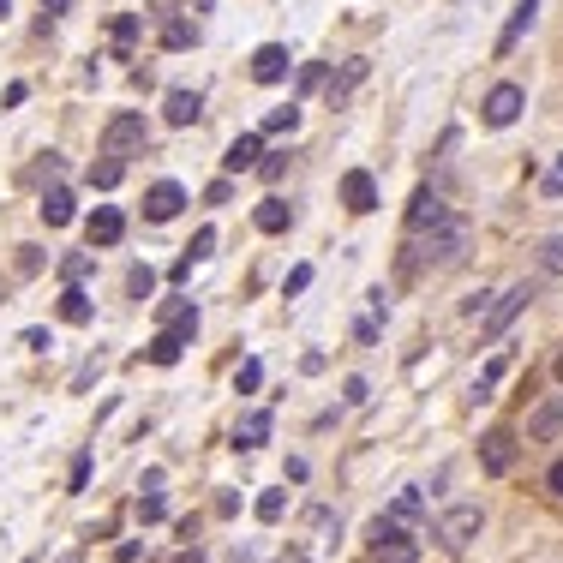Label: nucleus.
Wrapping results in <instances>:
<instances>
[{"label": "nucleus", "instance_id": "obj_3", "mask_svg": "<svg viewBox=\"0 0 563 563\" xmlns=\"http://www.w3.org/2000/svg\"><path fill=\"white\" fill-rule=\"evenodd\" d=\"M144 144H150L144 114H114V120L102 126V156H132V150H144Z\"/></svg>", "mask_w": 563, "mask_h": 563}, {"label": "nucleus", "instance_id": "obj_35", "mask_svg": "<svg viewBox=\"0 0 563 563\" xmlns=\"http://www.w3.org/2000/svg\"><path fill=\"white\" fill-rule=\"evenodd\" d=\"M414 516H420V492H402L396 498V522H414Z\"/></svg>", "mask_w": 563, "mask_h": 563}, {"label": "nucleus", "instance_id": "obj_31", "mask_svg": "<svg viewBox=\"0 0 563 563\" xmlns=\"http://www.w3.org/2000/svg\"><path fill=\"white\" fill-rule=\"evenodd\" d=\"M540 264L558 276V270H563V240H546V246H540Z\"/></svg>", "mask_w": 563, "mask_h": 563}, {"label": "nucleus", "instance_id": "obj_20", "mask_svg": "<svg viewBox=\"0 0 563 563\" xmlns=\"http://www.w3.org/2000/svg\"><path fill=\"white\" fill-rule=\"evenodd\" d=\"M144 354H150V366H174V360L186 354V336H174V330H162V336H156V342H150Z\"/></svg>", "mask_w": 563, "mask_h": 563}, {"label": "nucleus", "instance_id": "obj_4", "mask_svg": "<svg viewBox=\"0 0 563 563\" xmlns=\"http://www.w3.org/2000/svg\"><path fill=\"white\" fill-rule=\"evenodd\" d=\"M522 102H528V90H522V84H492V90H486V102H480V120L504 132V126H516Z\"/></svg>", "mask_w": 563, "mask_h": 563}, {"label": "nucleus", "instance_id": "obj_45", "mask_svg": "<svg viewBox=\"0 0 563 563\" xmlns=\"http://www.w3.org/2000/svg\"><path fill=\"white\" fill-rule=\"evenodd\" d=\"M558 378H563V354H558Z\"/></svg>", "mask_w": 563, "mask_h": 563}, {"label": "nucleus", "instance_id": "obj_10", "mask_svg": "<svg viewBox=\"0 0 563 563\" xmlns=\"http://www.w3.org/2000/svg\"><path fill=\"white\" fill-rule=\"evenodd\" d=\"M288 66H294V60H288V48H282V42H264V48L252 54V78H258V84H282V78H288Z\"/></svg>", "mask_w": 563, "mask_h": 563}, {"label": "nucleus", "instance_id": "obj_17", "mask_svg": "<svg viewBox=\"0 0 563 563\" xmlns=\"http://www.w3.org/2000/svg\"><path fill=\"white\" fill-rule=\"evenodd\" d=\"M252 222H258V234H288V222H294V210H288L282 198H264Z\"/></svg>", "mask_w": 563, "mask_h": 563}, {"label": "nucleus", "instance_id": "obj_8", "mask_svg": "<svg viewBox=\"0 0 563 563\" xmlns=\"http://www.w3.org/2000/svg\"><path fill=\"white\" fill-rule=\"evenodd\" d=\"M180 204H186V186L156 180V186L144 192V222H174V216H180Z\"/></svg>", "mask_w": 563, "mask_h": 563}, {"label": "nucleus", "instance_id": "obj_23", "mask_svg": "<svg viewBox=\"0 0 563 563\" xmlns=\"http://www.w3.org/2000/svg\"><path fill=\"white\" fill-rule=\"evenodd\" d=\"M120 174H126V162H120V156H108V162H96V168H90V186H96V192H114V186H120Z\"/></svg>", "mask_w": 563, "mask_h": 563}, {"label": "nucleus", "instance_id": "obj_5", "mask_svg": "<svg viewBox=\"0 0 563 563\" xmlns=\"http://www.w3.org/2000/svg\"><path fill=\"white\" fill-rule=\"evenodd\" d=\"M528 300H534V282H516V288H510L498 306H492V318H486V342H498V336H504V330L522 318V306H528Z\"/></svg>", "mask_w": 563, "mask_h": 563}, {"label": "nucleus", "instance_id": "obj_21", "mask_svg": "<svg viewBox=\"0 0 563 563\" xmlns=\"http://www.w3.org/2000/svg\"><path fill=\"white\" fill-rule=\"evenodd\" d=\"M264 438H270V414L258 408V414H246V420H240V432H234V444H240V450H258Z\"/></svg>", "mask_w": 563, "mask_h": 563}, {"label": "nucleus", "instance_id": "obj_39", "mask_svg": "<svg viewBox=\"0 0 563 563\" xmlns=\"http://www.w3.org/2000/svg\"><path fill=\"white\" fill-rule=\"evenodd\" d=\"M84 480H90V456H78V462H72V492H84Z\"/></svg>", "mask_w": 563, "mask_h": 563}, {"label": "nucleus", "instance_id": "obj_44", "mask_svg": "<svg viewBox=\"0 0 563 563\" xmlns=\"http://www.w3.org/2000/svg\"><path fill=\"white\" fill-rule=\"evenodd\" d=\"M6 12H12V0H0V18H6Z\"/></svg>", "mask_w": 563, "mask_h": 563}, {"label": "nucleus", "instance_id": "obj_37", "mask_svg": "<svg viewBox=\"0 0 563 563\" xmlns=\"http://www.w3.org/2000/svg\"><path fill=\"white\" fill-rule=\"evenodd\" d=\"M306 282H312V264H300V270H288V294H306Z\"/></svg>", "mask_w": 563, "mask_h": 563}, {"label": "nucleus", "instance_id": "obj_24", "mask_svg": "<svg viewBox=\"0 0 563 563\" xmlns=\"http://www.w3.org/2000/svg\"><path fill=\"white\" fill-rule=\"evenodd\" d=\"M504 372H510V354H498V360H492V366H486V372H480V384H474V396H492V390H498V378H504Z\"/></svg>", "mask_w": 563, "mask_h": 563}, {"label": "nucleus", "instance_id": "obj_34", "mask_svg": "<svg viewBox=\"0 0 563 563\" xmlns=\"http://www.w3.org/2000/svg\"><path fill=\"white\" fill-rule=\"evenodd\" d=\"M126 288H132V294H138V300H144V294H150V288H156V276H150V270H144V264H138V270H132V276H126Z\"/></svg>", "mask_w": 563, "mask_h": 563}, {"label": "nucleus", "instance_id": "obj_11", "mask_svg": "<svg viewBox=\"0 0 563 563\" xmlns=\"http://www.w3.org/2000/svg\"><path fill=\"white\" fill-rule=\"evenodd\" d=\"M90 246H120V234H126V216L114 210V204H96V216H90Z\"/></svg>", "mask_w": 563, "mask_h": 563}, {"label": "nucleus", "instance_id": "obj_9", "mask_svg": "<svg viewBox=\"0 0 563 563\" xmlns=\"http://www.w3.org/2000/svg\"><path fill=\"white\" fill-rule=\"evenodd\" d=\"M342 204H348L354 216L378 210V180H372L366 168H348V174H342Z\"/></svg>", "mask_w": 563, "mask_h": 563}, {"label": "nucleus", "instance_id": "obj_26", "mask_svg": "<svg viewBox=\"0 0 563 563\" xmlns=\"http://www.w3.org/2000/svg\"><path fill=\"white\" fill-rule=\"evenodd\" d=\"M360 78H366V60H348V72H342V84H330V96L342 102V96H348V90H354Z\"/></svg>", "mask_w": 563, "mask_h": 563}, {"label": "nucleus", "instance_id": "obj_40", "mask_svg": "<svg viewBox=\"0 0 563 563\" xmlns=\"http://www.w3.org/2000/svg\"><path fill=\"white\" fill-rule=\"evenodd\" d=\"M546 486H552V492L563 498V462H552V474H546Z\"/></svg>", "mask_w": 563, "mask_h": 563}, {"label": "nucleus", "instance_id": "obj_18", "mask_svg": "<svg viewBox=\"0 0 563 563\" xmlns=\"http://www.w3.org/2000/svg\"><path fill=\"white\" fill-rule=\"evenodd\" d=\"M534 12H540V0H522V6L510 12V24H504V36H498V54H510V48L522 42V30L534 24Z\"/></svg>", "mask_w": 563, "mask_h": 563}, {"label": "nucleus", "instance_id": "obj_27", "mask_svg": "<svg viewBox=\"0 0 563 563\" xmlns=\"http://www.w3.org/2000/svg\"><path fill=\"white\" fill-rule=\"evenodd\" d=\"M300 126V108L288 102V108H270V132H294Z\"/></svg>", "mask_w": 563, "mask_h": 563}, {"label": "nucleus", "instance_id": "obj_28", "mask_svg": "<svg viewBox=\"0 0 563 563\" xmlns=\"http://www.w3.org/2000/svg\"><path fill=\"white\" fill-rule=\"evenodd\" d=\"M168 330H174V336H186V342H192V336H198V312H192V306H180V312H174V324H168Z\"/></svg>", "mask_w": 563, "mask_h": 563}, {"label": "nucleus", "instance_id": "obj_41", "mask_svg": "<svg viewBox=\"0 0 563 563\" xmlns=\"http://www.w3.org/2000/svg\"><path fill=\"white\" fill-rule=\"evenodd\" d=\"M42 12H66V0H42Z\"/></svg>", "mask_w": 563, "mask_h": 563}, {"label": "nucleus", "instance_id": "obj_2", "mask_svg": "<svg viewBox=\"0 0 563 563\" xmlns=\"http://www.w3.org/2000/svg\"><path fill=\"white\" fill-rule=\"evenodd\" d=\"M480 528H486L480 504H456V510H444V516L432 522V540H438V546H450V552H462V546H468Z\"/></svg>", "mask_w": 563, "mask_h": 563}, {"label": "nucleus", "instance_id": "obj_13", "mask_svg": "<svg viewBox=\"0 0 563 563\" xmlns=\"http://www.w3.org/2000/svg\"><path fill=\"white\" fill-rule=\"evenodd\" d=\"M258 156H264V138H258V132H246V138H234V144H228L222 168H228V174H246V168H258Z\"/></svg>", "mask_w": 563, "mask_h": 563}, {"label": "nucleus", "instance_id": "obj_1", "mask_svg": "<svg viewBox=\"0 0 563 563\" xmlns=\"http://www.w3.org/2000/svg\"><path fill=\"white\" fill-rule=\"evenodd\" d=\"M462 252H468V222L462 216H438L432 234L414 246V264H462Z\"/></svg>", "mask_w": 563, "mask_h": 563}, {"label": "nucleus", "instance_id": "obj_15", "mask_svg": "<svg viewBox=\"0 0 563 563\" xmlns=\"http://www.w3.org/2000/svg\"><path fill=\"white\" fill-rule=\"evenodd\" d=\"M168 126H192L198 114H204V102H198V90H168Z\"/></svg>", "mask_w": 563, "mask_h": 563}, {"label": "nucleus", "instance_id": "obj_12", "mask_svg": "<svg viewBox=\"0 0 563 563\" xmlns=\"http://www.w3.org/2000/svg\"><path fill=\"white\" fill-rule=\"evenodd\" d=\"M563 432V402L552 396V402H540V414L528 420V444H552Z\"/></svg>", "mask_w": 563, "mask_h": 563}, {"label": "nucleus", "instance_id": "obj_25", "mask_svg": "<svg viewBox=\"0 0 563 563\" xmlns=\"http://www.w3.org/2000/svg\"><path fill=\"white\" fill-rule=\"evenodd\" d=\"M282 516H288V498L282 492H264L258 498V522H282Z\"/></svg>", "mask_w": 563, "mask_h": 563}, {"label": "nucleus", "instance_id": "obj_16", "mask_svg": "<svg viewBox=\"0 0 563 563\" xmlns=\"http://www.w3.org/2000/svg\"><path fill=\"white\" fill-rule=\"evenodd\" d=\"M42 222H48V228H66V222H72V192H66V186H48V192H42Z\"/></svg>", "mask_w": 563, "mask_h": 563}, {"label": "nucleus", "instance_id": "obj_14", "mask_svg": "<svg viewBox=\"0 0 563 563\" xmlns=\"http://www.w3.org/2000/svg\"><path fill=\"white\" fill-rule=\"evenodd\" d=\"M438 216H444V198H438L432 186H420V192H414V204H408V228H414V234H426Z\"/></svg>", "mask_w": 563, "mask_h": 563}, {"label": "nucleus", "instance_id": "obj_38", "mask_svg": "<svg viewBox=\"0 0 563 563\" xmlns=\"http://www.w3.org/2000/svg\"><path fill=\"white\" fill-rule=\"evenodd\" d=\"M342 396H348V408H360V402H366V378H348Z\"/></svg>", "mask_w": 563, "mask_h": 563}, {"label": "nucleus", "instance_id": "obj_22", "mask_svg": "<svg viewBox=\"0 0 563 563\" xmlns=\"http://www.w3.org/2000/svg\"><path fill=\"white\" fill-rule=\"evenodd\" d=\"M60 318H66V324H90V294H84V288H66V294H60Z\"/></svg>", "mask_w": 563, "mask_h": 563}, {"label": "nucleus", "instance_id": "obj_29", "mask_svg": "<svg viewBox=\"0 0 563 563\" xmlns=\"http://www.w3.org/2000/svg\"><path fill=\"white\" fill-rule=\"evenodd\" d=\"M234 384H240V396H252V390H258V384H264V366H258V360H246V366H240V378H234Z\"/></svg>", "mask_w": 563, "mask_h": 563}, {"label": "nucleus", "instance_id": "obj_43", "mask_svg": "<svg viewBox=\"0 0 563 563\" xmlns=\"http://www.w3.org/2000/svg\"><path fill=\"white\" fill-rule=\"evenodd\" d=\"M60 563H84V552H66V558H60Z\"/></svg>", "mask_w": 563, "mask_h": 563}, {"label": "nucleus", "instance_id": "obj_36", "mask_svg": "<svg viewBox=\"0 0 563 563\" xmlns=\"http://www.w3.org/2000/svg\"><path fill=\"white\" fill-rule=\"evenodd\" d=\"M84 270H90V258H84V252H78V258H66V264H60V276H66V282H78V276H84Z\"/></svg>", "mask_w": 563, "mask_h": 563}, {"label": "nucleus", "instance_id": "obj_7", "mask_svg": "<svg viewBox=\"0 0 563 563\" xmlns=\"http://www.w3.org/2000/svg\"><path fill=\"white\" fill-rule=\"evenodd\" d=\"M372 540H378V563H420L414 534H402L396 522H378V528H372Z\"/></svg>", "mask_w": 563, "mask_h": 563}, {"label": "nucleus", "instance_id": "obj_32", "mask_svg": "<svg viewBox=\"0 0 563 563\" xmlns=\"http://www.w3.org/2000/svg\"><path fill=\"white\" fill-rule=\"evenodd\" d=\"M114 42H120V48H132V42H138V18H132V12L114 24Z\"/></svg>", "mask_w": 563, "mask_h": 563}, {"label": "nucleus", "instance_id": "obj_6", "mask_svg": "<svg viewBox=\"0 0 563 563\" xmlns=\"http://www.w3.org/2000/svg\"><path fill=\"white\" fill-rule=\"evenodd\" d=\"M480 468H486V474H510V468H516V432H510V426H498V432L480 438Z\"/></svg>", "mask_w": 563, "mask_h": 563}, {"label": "nucleus", "instance_id": "obj_42", "mask_svg": "<svg viewBox=\"0 0 563 563\" xmlns=\"http://www.w3.org/2000/svg\"><path fill=\"white\" fill-rule=\"evenodd\" d=\"M276 563H312V558L306 552H288V558H276Z\"/></svg>", "mask_w": 563, "mask_h": 563}, {"label": "nucleus", "instance_id": "obj_30", "mask_svg": "<svg viewBox=\"0 0 563 563\" xmlns=\"http://www.w3.org/2000/svg\"><path fill=\"white\" fill-rule=\"evenodd\" d=\"M162 516H168V504H162L156 492H150V498H138V522H162Z\"/></svg>", "mask_w": 563, "mask_h": 563}, {"label": "nucleus", "instance_id": "obj_19", "mask_svg": "<svg viewBox=\"0 0 563 563\" xmlns=\"http://www.w3.org/2000/svg\"><path fill=\"white\" fill-rule=\"evenodd\" d=\"M210 252H216V228H198V234H192V246H186V258L174 264V276H186V270H192V264H204Z\"/></svg>", "mask_w": 563, "mask_h": 563}, {"label": "nucleus", "instance_id": "obj_33", "mask_svg": "<svg viewBox=\"0 0 563 563\" xmlns=\"http://www.w3.org/2000/svg\"><path fill=\"white\" fill-rule=\"evenodd\" d=\"M186 42H192V24H168L162 30V48H186Z\"/></svg>", "mask_w": 563, "mask_h": 563}]
</instances>
